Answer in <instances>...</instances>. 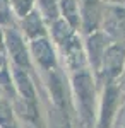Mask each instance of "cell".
Returning <instances> with one entry per match:
<instances>
[{
    "label": "cell",
    "mask_w": 125,
    "mask_h": 128,
    "mask_svg": "<svg viewBox=\"0 0 125 128\" xmlns=\"http://www.w3.org/2000/svg\"><path fill=\"white\" fill-rule=\"evenodd\" d=\"M76 89H77V94H79V104H81V109H82V116L91 118L94 98H93V86H91L89 77L81 75L76 80Z\"/></svg>",
    "instance_id": "1"
},
{
    "label": "cell",
    "mask_w": 125,
    "mask_h": 128,
    "mask_svg": "<svg viewBox=\"0 0 125 128\" xmlns=\"http://www.w3.org/2000/svg\"><path fill=\"white\" fill-rule=\"evenodd\" d=\"M33 50H34V53H36V58L41 65H45V67H51L53 63H55V58H53V51L50 48V44L46 43L45 40H39V41H34V44H33Z\"/></svg>",
    "instance_id": "2"
},
{
    "label": "cell",
    "mask_w": 125,
    "mask_h": 128,
    "mask_svg": "<svg viewBox=\"0 0 125 128\" xmlns=\"http://www.w3.org/2000/svg\"><path fill=\"white\" fill-rule=\"evenodd\" d=\"M9 48L14 60L21 63V65H28V56H26V50H24V44L21 43V40L16 36V34H9Z\"/></svg>",
    "instance_id": "3"
},
{
    "label": "cell",
    "mask_w": 125,
    "mask_h": 128,
    "mask_svg": "<svg viewBox=\"0 0 125 128\" xmlns=\"http://www.w3.org/2000/svg\"><path fill=\"white\" fill-rule=\"evenodd\" d=\"M105 62L108 63V72H110L111 75L118 74V72H120V67H122V62H123V50L111 48L105 55Z\"/></svg>",
    "instance_id": "4"
},
{
    "label": "cell",
    "mask_w": 125,
    "mask_h": 128,
    "mask_svg": "<svg viewBox=\"0 0 125 128\" xmlns=\"http://www.w3.org/2000/svg\"><path fill=\"white\" fill-rule=\"evenodd\" d=\"M16 79L19 82V87H21V90H22V94L31 101V99H33V89L29 86V80H28V77H26V74H22L21 70H16Z\"/></svg>",
    "instance_id": "5"
},
{
    "label": "cell",
    "mask_w": 125,
    "mask_h": 128,
    "mask_svg": "<svg viewBox=\"0 0 125 128\" xmlns=\"http://www.w3.org/2000/svg\"><path fill=\"white\" fill-rule=\"evenodd\" d=\"M26 28H28V32L31 36H36V34H41V22H39V17L36 14H31L26 20Z\"/></svg>",
    "instance_id": "6"
},
{
    "label": "cell",
    "mask_w": 125,
    "mask_h": 128,
    "mask_svg": "<svg viewBox=\"0 0 125 128\" xmlns=\"http://www.w3.org/2000/svg\"><path fill=\"white\" fill-rule=\"evenodd\" d=\"M64 12L67 16L69 20L76 22V16H77V10H76V5H74V0H64Z\"/></svg>",
    "instance_id": "7"
},
{
    "label": "cell",
    "mask_w": 125,
    "mask_h": 128,
    "mask_svg": "<svg viewBox=\"0 0 125 128\" xmlns=\"http://www.w3.org/2000/svg\"><path fill=\"white\" fill-rule=\"evenodd\" d=\"M12 2H14V7L17 10V14H21V16H24L31 7V0H12Z\"/></svg>",
    "instance_id": "8"
}]
</instances>
